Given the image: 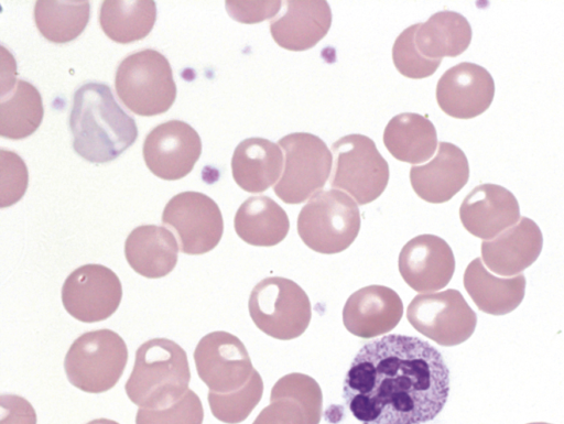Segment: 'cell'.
<instances>
[{
    "instance_id": "6da1fadb",
    "label": "cell",
    "mask_w": 564,
    "mask_h": 424,
    "mask_svg": "<svg viewBox=\"0 0 564 424\" xmlns=\"http://www.w3.org/2000/svg\"><path fill=\"white\" fill-rule=\"evenodd\" d=\"M449 370L442 354L414 336L391 334L365 344L343 383V398L361 424H423L443 410Z\"/></svg>"
},
{
    "instance_id": "7a4b0ae2",
    "label": "cell",
    "mask_w": 564,
    "mask_h": 424,
    "mask_svg": "<svg viewBox=\"0 0 564 424\" xmlns=\"http://www.w3.org/2000/svg\"><path fill=\"white\" fill-rule=\"evenodd\" d=\"M75 152L91 163L117 159L138 137L135 121L102 83H86L74 94L69 115Z\"/></svg>"
},
{
    "instance_id": "3957f363",
    "label": "cell",
    "mask_w": 564,
    "mask_h": 424,
    "mask_svg": "<svg viewBox=\"0 0 564 424\" xmlns=\"http://www.w3.org/2000/svg\"><path fill=\"white\" fill-rule=\"evenodd\" d=\"M189 381L185 350L171 339L152 338L138 347L124 390L139 407L160 409L180 400Z\"/></svg>"
},
{
    "instance_id": "277c9868",
    "label": "cell",
    "mask_w": 564,
    "mask_h": 424,
    "mask_svg": "<svg viewBox=\"0 0 564 424\" xmlns=\"http://www.w3.org/2000/svg\"><path fill=\"white\" fill-rule=\"evenodd\" d=\"M115 87L123 105L143 117L167 111L176 98L171 65L152 48L134 52L120 62Z\"/></svg>"
},
{
    "instance_id": "5b68a950",
    "label": "cell",
    "mask_w": 564,
    "mask_h": 424,
    "mask_svg": "<svg viewBox=\"0 0 564 424\" xmlns=\"http://www.w3.org/2000/svg\"><path fill=\"white\" fill-rule=\"evenodd\" d=\"M357 203L339 189L319 191L302 207L297 233L304 244L323 254L346 250L360 230Z\"/></svg>"
},
{
    "instance_id": "8992f818",
    "label": "cell",
    "mask_w": 564,
    "mask_h": 424,
    "mask_svg": "<svg viewBox=\"0 0 564 424\" xmlns=\"http://www.w3.org/2000/svg\"><path fill=\"white\" fill-rule=\"evenodd\" d=\"M127 361L128 348L122 337L104 328L86 331L73 341L65 356L64 369L75 388L87 393H102L117 384Z\"/></svg>"
},
{
    "instance_id": "52a82bcc",
    "label": "cell",
    "mask_w": 564,
    "mask_h": 424,
    "mask_svg": "<svg viewBox=\"0 0 564 424\" xmlns=\"http://www.w3.org/2000/svg\"><path fill=\"white\" fill-rule=\"evenodd\" d=\"M248 308L254 325L280 340L300 337L312 317L311 302L304 290L281 276H269L256 284Z\"/></svg>"
},
{
    "instance_id": "ba28073f",
    "label": "cell",
    "mask_w": 564,
    "mask_h": 424,
    "mask_svg": "<svg viewBox=\"0 0 564 424\" xmlns=\"http://www.w3.org/2000/svg\"><path fill=\"white\" fill-rule=\"evenodd\" d=\"M330 185L352 196L358 205L377 199L389 182V165L375 142L359 133L341 137L332 146Z\"/></svg>"
},
{
    "instance_id": "9c48e42d",
    "label": "cell",
    "mask_w": 564,
    "mask_h": 424,
    "mask_svg": "<svg viewBox=\"0 0 564 424\" xmlns=\"http://www.w3.org/2000/svg\"><path fill=\"white\" fill-rule=\"evenodd\" d=\"M279 145L284 152V167L273 191L285 204H301L325 186L333 155L319 137L307 132L284 135Z\"/></svg>"
},
{
    "instance_id": "30bf717a",
    "label": "cell",
    "mask_w": 564,
    "mask_h": 424,
    "mask_svg": "<svg viewBox=\"0 0 564 424\" xmlns=\"http://www.w3.org/2000/svg\"><path fill=\"white\" fill-rule=\"evenodd\" d=\"M406 318L420 334L445 347L466 341L477 325L476 313L454 289L417 294L406 308Z\"/></svg>"
},
{
    "instance_id": "8fae6325",
    "label": "cell",
    "mask_w": 564,
    "mask_h": 424,
    "mask_svg": "<svg viewBox=\"0 0 564 424\" xmlns=\"http://www.w3.org/2000/svg\"><path fill=\"white\" fill-rule=\"evenodd\" d=\"M162 224L170 227L185 254L212 251L224 232L221 211L214 199L199 192H182L173 196L162 213Z\"/></svg>"
},
{
    "instance_id": "7c38bea8",
    "label": "cell",
    "mask_w": 564,
    "mask_h": 424,
    "mask_svg": "<svg viewBox=\"0 0 564 424\" xmlns=\"http://www.w3.org/2000/svg\"><path fill=\"white\" fill-rule=\"evenodd\" d=\"M122 285L118 275L102 264H84L75 269L62 286L65 311L83 323L109 318L119 307Z\"/></svg>"
},
{
    "instance_id": "4fadbf2b",
    "label": "cell",
    "mask_w": 564,
    "mask_h": 424,
    "mask_svg": "<svg viewBox=\"0 0 564 424\" xmlns=\"http://www.w3.org/2000/svg\"><path fill=\"white\" fill-rule=\"evenodd\" d=\"M193 357L198 377L209 391L216 393H229L242 388L254 370L242 341L223 330L205 335Z\"/></svg>"
},
{
    "instance_id": "5bb4252c",
    "label": "cell",
    "mask_w": 564,
    "mask_h": 424,
    "mask_svg": "<svg viewBox=\"0 0 564 424\" xmlns=\"http://www.w3.org/2000/svg\"><path fill=\"white\" fill-rule=\"evenodd\" d=\"M148 168L167 181L185 177L202 153V141L188 123L170 120L153 128L143 143Z\"/></svg>"
},
{
    "instance_id": "9a60e30c",
    "label": "cell",
    "mask_w": 564,
    "mask_h": 424,
    "mask_svg": "<svg viewBox=\"0 0 564 424\" xmlns=\"http://www.w3.org/2000/svg\"><path fill=\"white\" fill-rule=\"evenodd\" d=\"M495 96V83L482 66L462 62L448 68L436 85V101L446 115L471 119L485 112Z\"/></svg>"
},
{
    "instance_id": "2e32d148",
    "label": "cell",
    "mask_w": 564,
    "mask_h": 424,
    "mask_svg": "<svg viewBox=\"0 0 564 424\" xmlns=\"http://www.w3.org/2000/svg\"><path fill=\"white\" fill-rule=\"evenodd\" d=\"M398 263L404 282L420 293L445 287L455 271L452 248L435 235H420L409 240L400 251Z\"/></svg>"
},
{
    "instance_id": "e0dca14e",
    "label": "cell",
    "mask_w": 564,
    "mask_h": 424,
    "mask_svg": "<svg viewBox=\"0 0 564 424\" xmlns=\"http://www.w3.org/2000/svg\"><path fill=\"white\" fill-rule=\"evenodd\" d=\"M459 218L469 233L488 240L516 225L521 217L519 203L509 189L485 183L474 187L464 198Z\"/></svg>"
},
{
    "instance_id": "ac0fdd59",
    "label": "cell",
    "mask_w": 564,
    "mask_h": 424,
    "mask_svg": "<svg viewBox=\"0 0 564 424\" xmlns=\"http://www.w3.org/2000/svg\"><path fill=\"white\" fill-rule=\"evenodd\" d=\"M402 315L403 303L395 291L384 285H368L348 297L343 323L350 334L369 339L391 331Z\"/></svg>"
},
{
    "instance_id": "d6986e66",
    "label": "cell",
    "mask_w": 564,
    "mask_h": 424,
    "mask_svg": "<svg viewBox=\"0 0 564 424\" xmlns=\"http://www.w3.org/2000/svg\"><path fill=\"white\" fill-rule=\"evenodd\" d=\"M469 164L457 145L440 142L436 155L424 165L410 170L415 194L431 204H442L454 197L468 182Z\"/></svg>"
},
{
    "instance_id": "ffe728a7",
    "label": "cell",
    "mask_w": 564,
    "mask_h": 424,
    "mask_svg": "<svg viewBox=\"0 0 564 424\" xmlns=\"http://www.w3.org/2000/svg\"><path fill=\"white\" fill-rule=\"evenodd\" d=\"M543 236L539 226L528 217L509 227L491 240H482L481 258L486 267L501 276L520 274L539 258Z\"/></svg>"
},
{
    "instance_id": "44dd1931",
    "label": "cell",
    "mask_w": 564,
    "mask_h": 424,
    "mask_svg": "<svg viewBox=\"0 0 564 424\" xmlns=\"http://www.w3.org/2000/svg\"><path fill=\"white\" fill-rule=\"evenodd\" d=\"M284 11L271 19L275 43L289 51L314 47L328 32L332 10L326 1H286Z\"/></svg>"
},
{
    "instance_id": "7402d4cb",
    "label": "cell",
    "mask_w": 564,
    "mask_h": 424,
    "mask_svg": "<svg viewBox=\"0 0 564 424\" xmlns=\"http://www.w3.org/2000/svg\"><path fill=\"white\" fill-rule=\"evenodd\" d=\"M124 257L138 274L148 279H159L175 268L178 244L169 229L156 225H142L128 235Z\"/></svg>"
},
{
    "instance_id": "603a6c76",
    "label": "cell",
    "mask_w": 564,
    "mask_h": 424,
    "mask_svg": "<svg viewBox=\"0 0 564 424\" xmlns=\"http://www.w3.org/2000/svg\"><path fill=\"white\" fill-rule=\"evenodd\" d=\"M283 168L279 145L263 138H248L235 149L231 159L232 177L248 193H262L275 185Z\"/></svg>"
},
{
    "instance_id": "cb8c5ba5",
    "label": "cell",
    "mask_w": 564,
    "mask_h": 424,
    "mask_svg": "<svg viewBox=\"0 0 564 424\" xmlns=\"http://www.w3.org/2000/svg\"><path fill=\"white\" fill-rule=\"evenodd\" d=\"M464 287L479 311L499 316L514 311L523 301L525 278H499L490 273L480 258L474 259L464 272Z\"/></svg>"
},
{
    "instance_id": "d4e9b609",
    "label": "cell",
    "mask_w": 564,
    "mask_h": 424,
    "mask_svg": "<svg viewBox=\"0 0 564 424\" xmlns=\"http://www.w3.org/2000/svg\"><path fill=\"white\" fill-rule=\"evenodd\" d=\"M235 231L251 246L272 247L289 233L290 220L285 210L268 196L247 198L234 219Z\"/></svg>"
},
{
    "instance_id": "484cf974",
    "label": "cell",
    "mask_w": 564,
    "mask_h": 424,
    "mask_svg": "<svg viewBox=\"0 0 564 424\" xmlns=\"http://www.w3.org/2000/svg\"><path fill=\"white\" fill-rule=\"evenodd\" d=\"M382 139L393 157L411 164L431 159L437 144V133L432 121L413 112L399 113L390 119Z\"/></svg>"
},
{
    "instance_id": "4316f807",
    "label": "cell",
    "mask_w": 564,
    "mask_h": 424,
    "mask_svg": "<svg viewBox=\"0 0 564 424\" xmlns=\"http://www.w3.org/2000/svg\"><path fill=\"white\" fill-rule=\"evenodd\" d=\"M471 26L458 12L443 10L419 23L415 45L430 59L456 57L464 53L471 41Z\"/></svg>"
},
{
    "instance_id": "83f0119b",
    "label": "cell",
    "mask_w": 564,
    "mask_h": 424,
    "mask_svg": "<svg viewBox=\"0 0 564 424\" xmlns=\"http://www.w3.org/2000/svg\"><path fill=\"white\" fill-rule=\"evenodd\" d=\"M8 97L1 96L0 134L19 140L32 134L41 124L44 109L42 98L32 84L12 80Z\"/></svg>"
},
{
    "instance_id": "f1b7e54d",
    "label": "cell",
    "mask_w": 564,
    "mask_h": 424,
    "mask_svg": "<svg viewBox=\"0 0 564 424\" xmlns=\"http://www.w3.org/2000/svg\"><path fill=\"white\" fill-rule=\"evenodd\" d=\"M156 19L154 1H104L99 23L112 41L128 44L144 39Z\"/></svg>"
},
{
    "instance_id": "f546056e",
    "label": "cell",
    "mask_w": 564,
    "mask_h": 424,
    "mask_svg": "<svg viewBox=\"0 0 564 424\" xmlns=\"http://www.w3.org/2000/svg\"><path fill=\"white\" fill-rule=\"evenodd\" d=\"M90 15L88 1H37L34 22L50 42L62 44L75 40L85 30Z\"/></svg>"
},
{
    "instance_id": "4dcf8cb0",
    "label": "cell",
    "mask_w": 564,
    "mask_h": 424,
    "mask_svg": "<svg viewBox=\"0 0 564 424\" xmlns=\"http://www.w3.org/2000/svg\"><path fill=\"white\" fill-rule=\"evenodd\" d=\"M262 393V378L257 370H253L242 388L229 393H216L208 390L207 400L212 414L217 420L227 424H237L249 416L260 402Z\"/></svg>"
},
{
    "instance_id": "1f68e13d",
    "label": "cell",
    "mask_w": 564,
    "mask_h": 424,
    "mask_svg": "<svg viewBox=\"0 0 564 424\" xmlns=\"http://www.w3.org/2000/svg\"><path fill=\"white\" fill-rule=\"evenodd\" d=\"M288 398L303 410L306 424H318L322 416L323 395L318 383L310 376L292 372L280 378L271 390L270 401Z\"/></svg>"
},
{
    "instance_id": "d6a6232c",
    "label": "cell",
    "mask_w": 564,
    "mask_h": 424,
    "mask_svg": "<svg viewBox=\"0 0 564 424\" xmlns=\"http://www.w3.org/2000/svg\"><path fill=\"white\" fill-rule=\"evenodd\" d=\"M419 23L408 26L394 41L392 59L398 72L409 78L421 79L433 75L441 59L423 56L415 45V33Z\"/></svg>"
},
{
    "instance_id": "836d02e7",
    "label": "cell",
    "mask_w": 564,
    "mask_h": 424,
    "mask_svg": "<svg viewBox=\"0 0 564 424\" xmlns=\"http://www.w3.org/2000/svg\"><path fill=\"white\" fill-rule=\"evenodd\" d=\"M204 409L191 389L176 402L160 409L139 407L135 424H203Z\"/></svg>"
},
{
    "instance_id": "e575fe53",
    "label": "cell",
    "mask_w": 564,
    "mask_h": 424,
    "mask_svg": "<svg viewBox=\"0 0 564 424\" xmlns=\"http://www.w3.org/2000/svg\"><path fill=\"white\" fill-rule=\"evenodd\" d=\"M1 208L17 203L28 187V168L12 151L1 150Z\"/></svg>"
},
{
    "instance_id": "d590c367",
    "label": "cell",
    "mask_w": 564,
    "mask_h": 424,
    "mask_svg": "<svg viewBox=\"0 0 564 424\" xmlns=\"http://www.w3.org/2000/svg\"><path fill=\"white\" fill-rule=\"evenodd\" d=\"M252 424H306L302 407L292 399L280 398L271 401Z\"/></svg>"
},
{
    "instance_id": "8d00e7d4",
    "label": "cell",
    "mask_w": 564,
    "mask_h": 424,
    "mask_svg": "<svg viewBox=\"0 0 564 424\" xmlns=\"http://www.w3.org/2000/svg\"><path fill=\"white\" fill-rule=\"evenodd\" d=\"M282 6L281 1H226L228 14L241 23H258L279 13Z\"/></svg>"
},
{
    "instance_id": "74e56055",
    "label": "cell",
    "mask_w": 564,
    "mask_h": 424,
    "mask_svg": "<svg viewBox=\"0 0 564 424\" xmlns=\"http://www.w3.org/2000/svg\"><path fill=\"white\" fill-rule=\"evenodd\" d=\"M0 424H36V413L32 404L15 394L0 396Z\"/></svg>"
},
{
    "instance_id": "f35d334b",
    "label": "cell",
    "mask_w": 564,
    "mask_h": 424,
    "mask_svg": "<svg viewBox=\"0 0 564 424\" xmlns=\"http://www.w3.org/2000/svg\"><path fill=\"white\" fill-rule=\"evenodd\" d=\"M86 424H119V423L116 421L109 420V418L101 417V418L93 420Z\"/></svg>"
},
{
    "instance_id": "ab89813d",
    "label": "cell",
    "mask_w": 564,
    "mask_h": 424,
    "mask_svg": "<svg viewBox=\"0 0 564 424\" xmlns=\"http://www.w3.org/2000/svg\"><path fill=\"white\" fill-rule=\"evenodd\" d=\"M528 424H551V423H545V422H532V423H528Z\"/></svg>"
}]
</instances>
